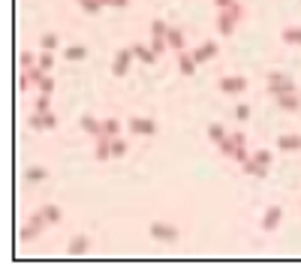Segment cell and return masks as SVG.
Here are the masks:
<instances>
[{"instance_id":"obj_12","label":"cell","mask_w":301,"mask_h":274,"mask_svg":"<svg viewBox=\"0 0 301 274\" xmlns=\"http://www.w3.org/2000/svg\"><path fill=\"white\" fill-rule=\"evenodd\" d=\"M196 61H193V54H187V51H178V69L184 72V75H196Z\"/></svg>"},{"instance_id":"obj_10","label":"cell","mask_w":301,"mask_h":274,"mask_svg":"<svg viewBox=\"0 0 301 274\" xmlns=\"http://www.w3.org/2000/svg\"><path fill=\"white\" fill-rule=\"evenodd\" d=\"M72 256H85L88 250H91V238L88 235H75V238L69 241V247H67Z\"/></svg>"},{"instance_id":"obj_25","label":"cell","mask_w":301,"mask_h":274,"mask_svg":"<svg viewBox=\"0 0 301 274\" xmlns=\"http://www.w3.org/2000/svg\"><path fill=\"white\" fill-rule=\"evenodd\" d=\"M36 64L45 69V72H51V69H54V51H42V54L36 58Z\"/></svg>"},{"instance_id":"obj_14","label":"cell","mask_w":301,"mask_h":274,"mask_svg":"<svg viewBox=\"0 0 301 274\" xmlns=\"http://www.w3.org/2000/svg\"><path fill=\"white\" fill-rule=\"evenodd\" d=\"M81 130H85V133H88V136H100L102 133V121H97V118H94V115H85V118H81Z\"/></svg>"},{"instance_id":"obj_29","label":"cell","mask_w":301,"mask_h":274,"mask_svg":"<svg viewBox=\"0 0 301 274\" xmlns=\"http://www.w3.org/2000/svg\"><path fill=\"white\" fill-rule=\"evenodd\" d=\"M78 3H81V9H85L88 15H97V12H100L102 6H105L102 0H78Z\"/></svg>"},{"instance_id":"obj_7","label":"cell","mask_w":301,"mask_h":274,"mask_svg":"<svg viewBox=\"0 0 301 274\" xmlns=\"http://www.w3.org/2000/svg\"><path fill=\"white\" fill-rule=\"evenodd\" d=\"M217 51H220V48H217V42H202L199 48H196V51H190V54H193V61H196V64H208V61H214V58H217Z\"/></svg>"},{"instance_id":"obj_43","label":"cell","mask_w":301,"mask_h":274,"mask_svg":"<svg viewBox=\"0 0 301 274\" xmlns=\"http://www.w3.org/2000/svg\"><path fill=\"white\" fill-rule=\"evenodd\" d=\"M232 139H235V145H247V136H244V133H232Z\"/></svg>"},{"instance_id":"obj_5","label":"cell","mask_w":301,"mask_h":274,"mask_svg":"<svg viewBox=\"0 0 301 274\" xmlns=\"http://www.w3.org/2000/svg\"><path fill=\"white\" fill-rule=\"evenodd\" d=\"M133 48H121L118 51V58H115V64H112V75H127V69H130V61H133Z\"/></svg>"},{"instance_id":"obj_36","label":"cell","mask_w":301,"mask_h":274,"mask_svg":"<svg viewBox=\"0 0 301 274\" xmlns=\"http://www.w3.org/2000/svg\"><path fill=\"white\" fill-rule=\"evenodd\" d=\"M166 34H169L166 21H160V18H157V21H151V36H166Z\"/></svg>"},{"instance_id":"obj_27","label":"cell","mask_w":301,"mask_h":274,"mask_svg":"<svg viewBox=\"0 0 301 274\" xmlns=\"http://www.w3.org/2000/svg\"><path fill=\"white\" fill-rule=\"evenodd\" d=\"M253 160L262 163V166H271V163H274V154H271L268 148H259V151H253Z\"/></svg>"},{"instance_id":"obj_45","label":"cell","mask_w":301,"mask_h":274,"mask_svg":"<svg viewBox=\"0 0 301 274\" xmlns=\"http://www.w3.org/2000/svg\"><path fill=\"white\" fill-rule=\"evenodd\" d=\"M102 3H105V0H102Z\"/></svg>"},{"instance_id":"obj_23","label":"cell","mask_w":301,"mask_h":274,"mask_svg":"<svg viewBox=\"0 0 301 274\" xmlns=\"http://www.w3.org/2000/svg\"><path fill=\"white\" fill-rule=\"evenodd\" d=\"M127 151H130L127 139H121V136H115V139H112V157H124Z\"/></svg>"},{"instance_id":"obj_33","label":"cell","mask_w":301,"mask_h":274,"mask_svg":"<svg viewBox=\"0 0 301 274\" xmlns=\"http://www.w3.org/2000/svg\"><path fill=\"white\" fill-rule=\"evenodd\" d=\"M34 61H36V58H34V51H21V54H18V67H21V69H31V67H36Z\"/></svg>"},{"instance_id":"obj_34","label":"cell","mask_w":301,"mask_h":274,"mask_svg":"<svg viewBox=\"0 0 301 274\" xmlns=\"http://www.w3.org/2000/svg\"><path fill=\"white\" fill-rule=\"evenodd\" d=\"M36 112H39V115H48V112H51V100H48V94H39V100H36Z\"/></svg>"},{"instance_id":"obj_19","label":"cell","mask_w":301,"mask_h":274,"mask_svg":"<svg viewBox=\"0 0 301 274\" xmlns=\"http://www.w3.org/2000/svg\"><path fill=\"white\" fill-rule=\"evenodd\" d=\"M280 39H283L286 45H301V28H283Z\"/></svg>"},{"instance_id":"obj_31","label":"cell","mask_w":301,"mask_h":274,"mask_svg":"<svg viewBox=\"0 0 301 274\" xmlns=\"http://www.w3.org/2000/svg\"><path fill=\"white\" fill-rule=\"evenodd\" d=\"M28 127H31V130H36V133H39V130H45V115L34 112V115L28 118Z\"/></svg>"},{"instance_id":"obj_9","label":"cell","mask_w":301,"mask_h":274,"mask_svg":"<svg viewBox=\"0 0 301 274\" xmlns=\"http://www.w3.org/2000/svg\"><path fill=\"white\" fill-rule=\"evenodd\" d=\"M277 108H283V112H301V97L298 94H280L277 97Z\"/></svg>"},{"instance_id":"obj_15","label":"cell","mask_w":301,"mask_h":274,"mask_svg":"<svg viewBox=\"0 0 301 274\" xmlns=\"http://www.w3.org/2000/svg\"><path fill=\"white\" fill-rule=\"evenodd\" d=\"M277 148H280V151H298L301 148V136H295V133L277 136Z\"/></svg>"},{"instance_id":"obj_26","label":"cell","mask_w":301,"mask_h":274,"mask_svg":"<svg viewBox=\"0 0 301 274\" xmlns=\"http://www.w3.org/2000/svg\"><path fill=\"white\" fill-rule=\"evenodd\" d=\"M223 136H226V127H223V124H211V127H208V142L217 145Z\"/></svg>"},{"instance_id":"obj_24","label":"cell","mask_w":301,"mask_h":274,"mask_svg":"<svg viewBox=\"0 0 301 274\" xmlns=\"http://www.w3.org/2000/svg\"><path fill=\"white\" fill-rule=\"evenodd\" d=\"M58 45H61V39H58V34H45L42 39H39V48H42V51H54Z\"/></svg>"},{"instance_id":"obj_39","label":"cell","mask_w":301,"mask_h":274,"mask_svg":"<svg viewBox=\"0 0 301 274\" xmlns=\"http://www.w3.org/2000/svg\"><path fill=\"white\" fill-rule=\"evenodd\" d=\"M28 88H31V78H28V75H24V72H21V75H18V91H21V94H24V91H28Z\"/></svg>"},{"instance_id":"obj_11","label":"cell","mask_w":301,"mask_h":274,"mask_svg":"<svg viewBox=\"0 0 301 274\" xmlns=\"http://www.w3.org/2000/svg\"><path fill=\"white\" fill-rule=\"evenodd\" d=\"M241 172H244V175H256V178H265V175H268V166L256 163L253 157H247V160L241 163Z\"/></svg>"},{"instance_id":"obj_3","label":"cell","mask_w":301,"mask_h":274,"mask_svg":"<svg viewBox=\"0 0 301 274\" xmlns=\"http://www.w3.org/2000/svg\"><path fill=\"white\" fill-rule=\"evenodd\" d=\"M217 88H220V91H223V94H244V91H247V78H244V75H223V78H220V81H217Z\"/></svg>"},{"instance_id":"obj_20","label":"cell","mask_w":301,"mask_h":274,"mask_svg":"<svg viewBox=\"0 0 301 274\" xmlns=\"http://www.w3.org/2000/svg\"><path fill=\"white\" fill-rule=\"evenodd\" d=\"M102 133L108 139L121 136V121H118V118H105V121H102Z\"/></svg>"},{"instance_id":"obj_32","label":"cell","mask_w":301,"mask_h":274,"mask_svg":"<svg viewBox=\"0 0 301 274\" xmlns=\"http://www.w3.org/2000/svg\"><path fill=\"white\" fill-rule=\"evenodd\" d=\"M247 157H250V148H247V145H238V148L232 151V157H229V160H235V163H244Z\"/></svg>"},{"instance_id":"obj_22","label":"cell","mask_w":301,"mask_h":274,"mask_svg":"<svg viewBox=\"0 0 301 274\" xmlns=\"http://www.w3.org/2000/svg\"><path fill=\"white\" fill-rule=\"evenodd\" d=\"M235 148H238V145H235V139H232V136H223L220 142H217V151H220L223 157H232Z\"/></svg>"},{"instance_id":"obj_16","label":"cell","mask_w":301,"mask_h":274,"mask_svg":"<svg viewBox=\"0 0 301 274\" xmlns=\"http://www.w3.org/2000/svg\"><path fill=\"white\" fill-rule=\"evenodd\" d=\"M61 54H64V61H88V48L85 45H69Z\"/></svg>"},{"instance_id":"obj_4","label":"cell","mask_w":301,"mask_h":274,"mask_svg":"<svg viewBox=\"0 0 301 274\" xmlns=\"http://www.w3.org/2000/svg\"><path fill=\"white\" fill-rule=\"evenodd\" d=\"M151 238H157V241H166V244H172V241H178V229L172 226V223H151Z\"/></svg>"},{"instance_id":"obj_37","label":"cell","mask_w":301,"mask_h":274,"mask_svg":"<svg viewBox=\"0 0 301 274\" xmlns=\"http://www.w3.org/2000/svg\"><path fill=\"white\" fill-rule=\"evenodd\" d=\"M36 235H39V229H36V226H31V223L18 232V238H21V241H31V238H36Z\"/></svg>"},{"instance_id":"obj_21","label":"cell","mask_w":301,"mask_h":274,"mask_svg":"<svg viewBox=\"0 0 301 274\" xmlns=\"http://www.w3.org/2000/svg\"><path fill=\"white\" fill-rule=\"evenodd\" d=\"M24 178H28L31 184H39V181H45V178H48V169H45V166H31Z\"/></svg>"},{"instance_id":"obj_13","label":"cell","mask_w":301,"mask_h":274,"mask_svg":"<svg viewBox=\"0 0 301 274\" xmlns=\"http://www.w3.org/2000/svg\"><path fill=\"white\" fill-rule=\"evenodd\" d=\"M166 42H169V48H175V51H184V45H187V36L181 34L178 28H169Z\"/></svg>"},{"instance_id":"obj_6","label":"cell","mask_w":301,"mask_h":274,"mask_svg":"<svg viewBox=\"0 0 301 274\" xmlns=\"http://www.w3.org/2000/svg\"><path fill=\"white\" fill-rule=\"evenodd\" d=\"M280 217H283V208L280 205H268L265 214H262V229H265V232H274V229L280 226Z\"/></svg>"},{"instance_id":"obj_17","label":"cell","mask_w":301,"mask_h":274,"mask_svg":"<svg viewBox=\"0 0 301 274\" xmlns=\"http://www.w3.org/2000/svg\"><path fill=\"white\" fill-rule=\"evenodd\" d=\"M39 211L45 214V220H48V223H61V217H64V211H61V205H54V202H48V205H42Z\"/></svg>"},{"instance_id":"obj_28","label":"cell","mask_w":301,"mask_h":274,"mask_svg":"<svg viewBox=\"0 0 301 274\" xmlns=\"http://www.w3.org/2000/svg\"><path fill=\"white\" fill-rule=\"evenodd\" d=\"M166 48H169L166 36H151V51H154V54H157V58H160V54H163V51H166Z\"/></svg>"},{"instance_id":"obj_40","label":"cell","mask_w":301,"mask_h":274,"mask_svg":"<svg viewBox=\"0 0 301 274\" xmlns=\"http://www.w3.org/2000/svg\"><path fill=\"white\" fill-rule=\"evenodd\" d=\"M54 127H58V115L48 112V115H45V130H54Z\"/></svg>"},{"instance_id":"obj_44","label":"cell","mask_w":301,"mask_h":274,"mask_svg":"<svg viewBox=\"0 0 301 274\" xmlns=\"http://www.w3.org/2000/svg\"><path fill=\"white\" fill-rule=\"evenodd\" d=\"M214 3H217V9H229L235 0H214Z\"/></svg>"},{"instance_id":"obj_38","label":"cell","mask_w":301,"mask_h":274,"mask_svg":"<svg viewBox=\"0 0 301 274\" xmlns=\"http://www.w3.org/2000/svg\"><path fill=\"white\" fill-rule=\"evenodd\" d=\"M235 118H238V121H247V118H250V105H238V108H235Z\"/></svg>"},{"instance_id":"obj_1","label":"cell","mask_w":301,"mask_h":274,"mask_svg":"<svg viewBox=\"0 0 301 274\" xmlns=\"http://www.w3.org/2000/svg\"><path fill=\"white\" fill-rule=\"evenodd\" d=\"M268 94L280 97V94H295V81L286 72H268Z\"/></svg>"},{"instance_id":"obj_2","label":"cell","mask_w":301,"mask_h":274,"mask_svg":"<svg viewBox=\"0 0 301 274\" xmlns=\"http://www.w3.org/2000/svg\"><path fill=\"white\" fill-rule=\"evenodd\" d=\"M127 130L133 136H157V121H151V118H130Z\"/></svg>"},{"instance_id":"obj_41","label":"cell","mask_w":301,"mask_h":274,"mask_svg":"<svg viewBox=\"0 0 301 274\" xmlns=\"http://www.w3.org/2000/svg\"><path fill=\"white\" fill-rule=\"evenodd\" d=\"M229 12H232L235 18H241V15H244V9H241V3H238V0H235L232 6H229Z\"/></svg>"},{"instance_id":"obj_18","label":"cell","mask_w":301,"mask_h":274,"mask_svg":"<svg viewBox=\"0 0 301 274\" xmlns=\"http://www.w3.org/2000/svg\"><path fill=\"white\" fill-rule=\"evenodd\" d=\"M133 54L142 64H154V61H157V54L151 51V45H133Z\"/></svg>"},{"instance_id":"obj_8","label":"cell","mask_w":301,"mask_h":274,"mask_svg":"<svg viewBox=\"0 0 301 274\" xmlns=\"http://www.w3.org/2000/svg\"><path fill=\"white\" fill-rule=\"evenodd\" d=\"M235 24H238V18H235L229 9H220V18H217V31H220V36H232Z\"/></svg>"},{"instance_id":"obj_35","label":"cell","mask_w":301,"mask_h":274,"mask_svg":"<svg viewBox=\"0 0 301 274\" xmlns=\"http://www.w3.org/2000/svg\"><path fill=\"white\" fill-rule=\"evenodd\" d=\"M36 88H39V94H48V97H51V94H54V78H51V75H45Z\"/></svg>"},{"instance_id":"obj_42","label":"cell","mask_w":301,"mask_h":274,"mask_svg":"<svg viewBox=\"0 0 301 274\" xmlns=\"http://www.w3.org/2000/svg\"><path fill=\"white\" fill-rule=\"evenodd\" d=\"M127 3H130V0H105V6H118V9L127 6Z\"/></svg>"},{"instance_id":"obj_30","label":"cell","mask_w":301,"mask_h":274,"mask_svg":"<svg viewBox=\"0 0 301 274\" xmlns=\"http://www.w3.org/2000/svg\"><path fill=\"white\" fill-rule=\"evenodd\" d=\"M24 75H28V78H31V85H39V81H42V78H45V69L39 67V64H36V67L24 69Z\"/></svg>"}]
</instances>
